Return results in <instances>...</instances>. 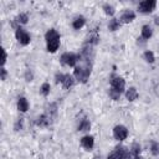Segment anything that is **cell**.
I'll use <instances>...</instances> for the list:
<instances>
[{
    "label": "cell",
    "instance_id": "obj_1",
    "mask_svg": "<svg viewBox=\"0 0 159 159\" xmlns=\"http://www.w3.org/2000/svg\"><path fill=\"white\" fill-rule=\"evenodd\" d=\"M45 40L47 43L46 45L47 51L51 53H55L60 47V34L55 29H50L45 34Z\"/></svg>",
    "mask_w": 159,
    "mask_h": 159
},
{
    "label": "cell",
    "instance_id": "obj_2",
    "mask_svg": "<svg viewBox=\"0 0 159 159\" xmlns=\"http://www.w3.org/2000/svg\"><path fill=\"white\" fill-rule=\"evenodd\" d=\"M91 67H92V65H88V63H83L82 66H76L75 71H73V75H75L76 80L78 82L86 83L87 80L91 76Z\"/></svg>",
    "mask_w": 159,
    "mask_h": 159
},
{
    "label": "cell",
    "instance_id": "obj_3",
    "mask_svg": "<svg viewBox=\"0 0 159 159\" xmlns=\"http://www.w3.org/2000/svg\"><path fill=\"white\" fill-rule=\"evenodd\" d=\"M132 153L130 150H128L125 147H116L114 150L108 154L107 159H132Z\"/></svg>",
    "mask_w": 159,
    "mask_h": 159
},
{
    "label": "cell",
    "instance_id": "obj_4",
    "mask_svg": "<svg viewBox=\"0 0 159 159\" xmlns=\"http://www.w3.org/2000/svg\"><path fill=\"white\" fill-rule=\"evenodd\" d=\"M78 61H80V56L76 53H72V52H66L61 56V63L70 66V67H75Z\"/></svg>",
    "mask_w": 159,
    "mask_h": 159
},
{
    "label": "cell",
    "instance_id": "obj_5",
    "mask_svg": "<svg viewBox=\"0 0 159 159\" xmlns=\"http://www.w3.org/2000/svg\"><path fill=\"white\" fill-rule=\"evenodd\" d=\"M15 37H16V40H17L21 45H24V46L29 45L30 41H31V37H30L29 32H27L26 30L21 29V27H17V29H16V31H15Z\"/></svg>",
    "mask_w": 159,
    "mask_h": 159
},
{
    "label": "cell",
    "instance_id": "obj_6",
    "mask_svg": "<svg viewBox=\"0 0 159 159\" xmlns=\"http://www.w3.org/2000/svg\"><path fill=\"white\" fill-rule=\"evenodd\" d=\"M155 6H157V1L155 0H144V1L139 2L138 10L142 14H149L155 9Z\"/></svg>",
    "mask_w": 159,
    "mask_h": 159
},
{
    "label": "cell",
    "instance_id": "obj_7",
    "mask_svg": "<svg viewBox=\"0 0 159 159\" xmlns=\"http://www.w3.org/2000/svg\"><path fill=\"white\" fill-rule=\"evenodd\" d=\"M111 86H112V88L114 91L122 93L124 91V88H125V82L119 76H112V78H111Z\"/></svg>",
    "mask_w": 159,
    "mask_h": 159
},
{
    "label": "cell",
    "instance_id": "obj_8",
    "mask_svg": "<svg viewBox=\"0 0 159 159\" xmlns=\"http://www.w3.org/2000/svg\"><path fill=\"white\" fill-rule=\"evenodd\" d=\"M113 137L117 140H124L128 137V129L124 125H116L113 128Z\"/></svg>",
    "mask_w": 159,
    "mask_h": 159
},
{
    "label": "cell",
    "instance_id": "obj_9",
    "mask_svg": "<svg viewBox=\"0 0 159 159\" xmlns=\"http://www.w3.org/2000/svg\"><path fill=\"white\" fill-rule=\"evenodd\" d=\"M134 19H135V12H134L133 10H130V9H125V10L123 11L122 16H120V21L124 22V24H129V22H132Z\"/></svg>",
    "mask_w": 159,
    "mask_h": 159
},
{
    "label": "cell",
    "instance_id": "obj_10",
    "mask_svg": "<svg viewBox=\"0 0 159 159\" xmlns=\"http://www.w3.org/2000/svg\"><path fill=\"white\" fill-rule=\"evenodd\" d=\"M81 145L86 149V150H91L94 145V138L92 135H84L81 138Z\"/></svg>",
    "mask_w": 159,
    "mask_h": 159
},
{
    "label": "cell",
    "instance_id": "obj_11",
    "mask_svg": "<svg viewBox=\"0 0 159 159\" xmlns=\"http://www.w3.org/2000/svg\"><path fill=\"white\" fill-rule=\"evenodd\" d=\"M51 117L50 116H47V114H41L39 118H37V120H36V124L39 125V127H47L50 123H51Z\"/></svg>",
    "mask_w": 159,
    "mask_h": 159
},
{
    "label": "cell",
    "instance_id": "obj_12",
    "mask_svg": "<svg viewBox=\"0 0 159 159\" xmlns=\"http://www.w3.org/2000/svg\"><path fill=\"white\" fill-rule=\"evenodd\" d=\"M17 109L20 112H22V113H25L29 109V102H27V99L25 97H20L17 99Z\"/></svg>",
    "mask_w": 159,
    "mask_h": 159
},
{
    "label": "cell",
    "instance_id": "obj_13",
    "mask_svg": "<svg viewBox=\"0 0 159 159\" xmlns=\"http://www.w3.org/2000/svg\"><path fill=\"white\" fill-rule=\"evenodd\" d=\"M86 24V19L83 16H77L73 21H72V27L75 30H80L81 27H83V25Z\"/></svg>",
    "mask_w": 159,
    "mask_h": 159
},
{
    "label": "cell",
    "instance_id": "obj_14",
    "mask_svg": "<svg viewBox=\"0 0 159 159\" xmlns=\"http://www.w3.org/2000/svg\"><path fill=\"white\" fill-rule=\"evenodd\" d=\"M73 83H75V80H73V77L71 76V75H65V80H63V82H62V87L65 88V89H70L72 86H73Z\"/></svg>",
    "mask_w": 159,
    "mask_h": 159
},
{
    "label": "cell",
    "instance_id": "obj_15",
    "mask_svg": "<svg viewBox=\"0 0 159 159\" xmlns=\"http://www.w3.org/2000/svg\"><path fill=\"white\" fill-rule=\"evenodd\" d=\"M125 97H127V99L128 101H134V99H137V97H138V92H137V88L135 87H129L128 89H127V92H125Z\"/></svg>",
    "mask_w": 159,
    "mask_h": 159
},
{
    "label": "cell",
    "instance_id": "obj_16",
    "mask_svg": "<svg viewBox=\"0 0 159 159\" xmlns=\"http://www.w3.org/2000/svg\"><path fill=\"white\" fill-rule=\"evenodd\" d=\"M91 129V123H89V120L88 119H82L81 120V123L78 124V130L80 132H87V130H89Z\"/></svg>",
    "mask_w": 159,
    "mask_h": 159
},
{
    "label": "cell",
    "instance_id": "obj_17",
    "mask_svg": "<svg viewBox=\"0 0 159 159\" xmlns=\"http://www.w3.org/2000/svg\"><path fill=\"white\" fill-rule=\"evenodd\" d=\"M119 27H120V21L118 19H112L109 21V24H108V29L111 31H117Z\"/></svg>",
    "mask_w": 159,
    "mask_h": 159
},
{
    "label": "cell",
    "instance_id": "obj_18",
    "mask_svg": "<svg viewBox=\"0 0 159 159\" xmlns=\"http://www.w3.org/2000/svg\"><path fill=\"white\" fill-rule=\"evenodd\" d=\"M152 34H153V31H152V27L149 25H144L142 27V37L143 39H149L152 36Z\"/></svg>",
    "mask_w": 159,
    "mask_h": 159
},
{
    "label": "cell",
    "instance_id": "obj_19",
    "mask_svg": "<svg viewBox=\"0 0 159 159\" xmlns=\"http://www.w3.org/2000/svg\"><path fill=\"white\" fill-rule=\"evenodd\" d=\"M98 42H99V36H98L97 34H92V35H89V37H88L87 41H86L87 45H97Z\"/></svg>",
    "mask_w": 159,
    "mask_h": 159
},
{
    "label": "cell",
    "instance_id": "obj_20",
    "mask_svg": "<svg viewBox=\"0 0 159 159\" xmlns=\"http://www.w3.org/2000/svg\"><path fill=\"white\" fill-rule=\"evenodd\" d=\"M103 10H104L106 15H108V16H113L114 12H116L114 7H113L111 4H104V5H103Z\"/></svg>",
    "mask_w": 159,
    "mask_h": 159
},
{
    "label": "cell",
    "instance_id": "obj_21",
    "mask_svg": "<svg viewBox=\"0 0 159 159\" xmlns=\"http://www.w3.org/2000/svg\"><path fill=\"white\" fill-rule=\"evenodd\" d=\"M143 57H144V60H145L148 63H153V62H154V60H155V57H154V53H153L152 51H149V50L144 52Z\"/></svg>",
    "mask_w": 159,
    "mask_h": 159
},
{
    "label": "cell",
    "instance_id": "obj_22",
    "mask_svg": "<svg viewBox=\"0 0 159 159\" xmlns=\"http://www.w3.org/2000/svg\"><path fill=\"white\" fill-rule=\"evenodd\" d=\"M27 21H29V16H27V14H20V15H17L16 16V22H19V24H27Z\"/></svg>",
    "mask_w": 159,
    "mask_h": 159
},
{
    "label": "cell",
    "instance_id": "obj_23",
    "mask_svg": "<svg viewBox=\"0 0 159 159\" xmlns=\"http://www.w3.org/2000/svg\"><path fill=\"white\" fill-rule=\"evenodd\" d=\"M130 153L135 157V155H140V145L138 143H133L130 147Z\"/></svg>",
    "mask_w": 159,
    "mask_h": 159
},
{
    "label": "cell",
    "instance_id": "obj_24",
    "mask_svg": "<svg viewBox=\"0 0 159 159\" xmlns=\"http://www.w3.org/2000/svg\"><path fill=\"white\" fill-rule=\"evenodd\" d=\"M150 152L153 155H159V143L158 142L150 143Z\"/></svg>",
    "mask_w": 159,
    "mask_h": 159
},
{
    "label": "cell",
    "instance_id": "obj_25",
    "mask_svg": "<svg viewBox=\"0 0 159 159\" xmlns=\"http://www.w3.org/2000/svg\"><path fill=\"white\" fill-rule=\"evenodd\" d=\"M50 89H51V86H50V83H47V82L42 83V86H41V88H40V91H41V93H42L43 96H47V94L50 93Z\"/></svg>",
    "mask_w": 159,
    "mask_h": 159
},
{
    "label": "cell",
    "instance_id": "obj_26",
    "mask_svg": "<svg viewBox=\"0 0 159 159\" xmlns=\"http://www.w3.org/2000/svg\"><path fill=\"white\" fill-rule=\"evenodd\" d=\"M108 93H109V97H111L113 101H118V99H119V97H120V93H119V92H117V91H114L113 88H111Z\"/></svg>",
    "mask_w": 159,
    "mask_h": 159
},
{
    "label": "cell",
    "instance_id": "obj_27",
    "mask_svg": "<svg viewBox=\"0 0 159 159\" xmlns=\"http://www.w3.org/2000/svg\"><path fill=\"white\" fill-rule=\"evenodd\" d=\"M22 122H24V119H22V118H19V119L16 120L15 125H14V129H15V130H20V129H22Z\"/></svg>",
    "mask_w": 159,
    "mask_h": 159
},
{
    "label": "cell",
    "instance_id": "obj_28",
    "mask_svg": "<svg viewBox=\"0 0 159 159\" xmlns=\"http://www.w3.org/2000/svg\"><path fill=\"white\" fill-rule=\"evenodd\" d=\"M55 80H56V83H62L63 82V80H65V75L63 73H60V72H57L56 73V76H55Z\"/></svg>",
    "mask_w": 159,
    "mask_h": 159
},
{
    "label": "cell",
    "instance_id": "obj_29",
    "mask_svg": "<svg viewBox=\"0 0 159 159\" xmlns=\"http://www.w3.org/2000/svg\"><path fill=\"white\" fill-rule=\"evenodd\" d=\"M32 77H34V76H32V72H31L30 70H27L26 73H25V78H26V81H27V82L32 81Z\"/></svg>",
    "mask_w": 159,
    "mask_h": 159
},
{
    "label": "cell",
    "instance_id": "obj_30",
    "mask_svg": "<svg viewBox=\"0 0 159 159\" xmlns=\"http://www.w3.org/2000/svg\"><path fill=\"white\" fill-rule=\"evenodd\" d=\"M6 60H7V53H6L5 48H2V61H1V63H2V65H5Z\"/></svg>",
    "mask_w": 159,
    "mask_h": 159
},
{
    "label": "cell",
    "instance_id": "obj_31",
    "mask_svg": "<svg viewBox=\"0 0 159 159\" xmlns=\"http://www.w3.org/2000/svg\"><path fill=\"white\" fill-rule=\"evenodd\" d=\"M6 76H7V71L2 67V68H1V80L5 81V80H6Z\"/></svg>",
    "mask_w": 159,
    "mask_h": 159
},
{
    "label": "cell",
    "instance_id": "obj_32",
    "mask_svg": "<svg viewBox=\"0 0 159 159\" xmlns=\"http://www.w3.org/2000/svg\"><path fill=\"white\" fill-rule=\"evenodd\" d=\"M133 159H144V158H143V157H140V155H135Z\"/></svg>",
    "mask_w": 159,
    "mask_h": 159
},
{
    "label": "cell",
    "instance_id": "obj_33",
    "mask_svg": "<svg viewBox=\"0 0 159 159\" xmlns=\"http://www.w3.org/2000/svg\"><path fill=\"white\" fill-rule=\"evenodd\" d=\"M93 159H101V157H98V155H96V157H93Z\"/></svg>",
    "mask_w": 159,
    "mask_h": 159
}]
</instances>
